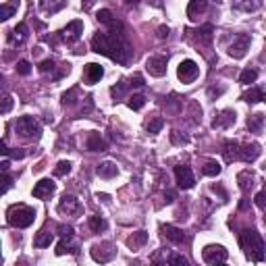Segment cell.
<instances>
[{
    "label": "cell",
    "instance_id": "cell-1",
    "mask_svg": "<svg viewBox=\"0 0 266 266\" xmlns=\"http://www.w3.org/2000/svg\"><path fill=\"white\" fill-rule=\"evenodd\" d=\"M91 50L96 54L108 56L119 65H129L133 59L131 44L127 42L125 31H98L91 38Z\"/></svg>",
    "mask_w": 266,
    "mask_h": 266
},
{
    "label": "cell",
    "instance_id": "cell-2",
    "mask_svg": "<svg viewBox=\"0 0 266 266\" xmlns=\"http://www.w3.org/2000/svg\"><path fill=\"white\" fill-rule=\"evenodd\" d=\"M223 156L227 163H254L258 156H260V146L254 142V144H239V142H233V140H225L223 146Z\"/></svg>",
    "mask_w": 266,
    "mask_h": 266
},
{
    "label": "cell",
    "instance_id": "cell-3",
    "mask_svg": "<svg viewBox=\"0 0 266 266\" xmlns=\"http://www.w3.org/2000/svg\"><path fill=\"white\" fill-rule=\"evenodd\" d=\"M239 246H241V250H244L246 258L252 260V262H262L264 256H266L264 239L256 229H246L244 233L239 235Z\"/></svg>",
    "mask_w": 266,
    "mask_h": 266
},
{
    "label": "cell",
    "instance_id": "cell-4",
    "mask_svg": "<svg viewBox=\"0 0 266 266\" xmlns=\"http://www.w3.org/2000/svg\"><path fill=\"white\" fill-rule=\"evenodd\" d=\"M36 221V210L25 204H15L6 210V223L15 229H27Z\"/></svg>",
    "mask_w": 266,
    "mask_h": 266
},
{
    "label": "cell",
    "instance_id": "cell-5",
    "mask_svg": "<svg viewBox=\"0 0 266 266\" xmlns=\"http://www.w3.org/2000/svg\"><path fill=\"white\" fill-rule=\"evenodd\" d=\"M15 131L25 137V140H40L42 135V125L33 117H19L15 123Z\"/></svg>",
    "mask_w": 266,
    "mask_h": 266
},
{
    "label": "cell",
    "instance_id": "cell-6",
    "mask_svg": "<svg viewBox=\"0 0 266 266\" xmlns=\"http://www.w3.org/2000/svg\"><path fill=\"white\" fill-rule=\"evenodd\" d=\"M89 254H91V258H94L96 262L106 264V262H110L114 256H117V248H114L112 241H102V244L91 246Z\"/></svg>",
    "mask_w": 266,
    "mask_h": 266
},
{
    "label": "cell",
    "instance_id": "cell-7",
    "mask_svg": "<svg viewBox=\"0 0 266 266\" xmlns=\"http://www.w3.org/2000/svg\"><path fill=\"white\" fill-rule=\"evenodd\" d=\"M177 77L181 79L183 84H191V82H195V79L200 77V67H198V63L191 61V59L181 61L179 67H177Z\"/></svg>",
    "mask_w": 266,
    "mask_h": 266
},
{
    "label": "cell",
    "instance_id": "cell-8",
    "mask_svg": "<svg viewBox=\"0 0 266 266\" xmlns=\"http://www.w3.org/2000/svg\"><path fill=\"white\" fill-rule=\"evenodd\" d=\"M212 31H214V27L210 25V23H206V25H202L200 29H195V31H191V29H187L185 33H187V40L189 42H193L195 46H210L212 44Z\"/></svg>",
    "mask_w": 266,
    "mask_h": 266
},
{
    "label": "cell",
    "instance_id": "cell-9",
    "mask_svg": "<svg viewBox=\"0 0 266 266\" xmlns=\"http://www.w3.org/2000/svg\"><path fill=\"white\" fill-rule=\"evenodd\" d=\"M229 256V252L223 248V246H216V244H210L202 250V260L208 262V264H223Z\"/></svg>",
    "mask_w": 266,
    "mask_h": 266
},
{
    "label": "cell",
    "instance_id": "cell-10",
    "mask_svg": "<svg viewBox=\"0 0 266 266\" xmlns=\"http://www.w3.org/2000/svg\"><path fill=\"white\" fill-rule=\"evenodd\" d=\"M250 44H252V38L248 33H239V36L233 38V44L229 46V56H233V59H244L246 52L250 50Z\"/></svg>",
    "mask_w": 266,
    "mask_h": 266
},
{
    "label": "cell",
    "instance_id": "cell-11",
    "mask_svg": "<svg viewBox=\"0 0 266 266\" xmlns=\"http://www.w3.org/2000/svg\"><path fill=\"white\" fill-rule=\"evenodd\" d=\"M61 38L67 42V44H75L79 38H82V33H84V21H71V23H67V27H63L61 31Z\"/></svg>",
    "mask_w": 266,
    "mask_h": 266
},
{
    "label": "cell",
    "instance_id": "cell-12",
    "mask_svg": "<svg viewBox=\"0 0 266 266\" xmlns=\"http://www.w3.org/2000/svg\"><path fill=\"white\" fill-rule=\"evenodd\" d=\"M167 65H169L167 56H163V54L150 56L148 63H146V71L152 77H163V75H167Z\"/></svg>",
    "mask_w": 266,
    "mask_h": 266
},
{
    "label": "cell",
    "instance_id": "cell-13",
    "mask_svg": "<svg viewBox=\"0 0 266 266\" xmlns=\"http://www.w3.org/2000/svg\"><path fill=\"white\" fill-rule=\"evenodd\" d=\"M175 179H177V185L181 189H191L195 185V177L187 165H177L175 167Z\"/></svg>",
    "mask_w": 266,
    "mask_h": 266
},
{
    "label": "cell",
    "instance_id": "cell-14",
    "mask_svg": "<svg viewBox=\"0 0 266 266\" xmlns=\"http://www.w3.org/2000/svg\"><path fill=\"white\" fill-rule=\"evenodd\" d=\"M54 191H56V183L52 179H40L33 185V198L38 200H48L50 195H54Z\"/></svg>",
    "mask_w": 266,
    "mask_h": 266
},
{
    "label": "cell",
    "instance_id": "cell-15",
    "mask_svg": "<svg viewBox=\"0 0 266 266\" xmlns=\"http://www.w3.org/2000/svg\"><path fill=\"white\" fill-rule=\"evenodd\" d=\"M96 19L102 23V25H106L108 31H125L123 23H121L117 17H112V13H110L108 8H100V10H98V15H96Z\"/></svg>",
    "mask_w": 266,
    "mask_h": 266
},
{
    "label": "cell",
    "instance_id": "cell-16",
    "mask_svg": "<svg viewBox=\"0 0 266 266\" xmlns=\"http://www.w3.org/2000/svg\"><path fill=\"white\" fill-rule=\"evenodd\" d=\"M59 212L63 214H82V204L75 195H63L61 202H59Z\"/></svg>",
    "mask_w": 266,
    "mask_h": 266
},
{
    "label": "cell",
    "instance_id": "cell-17",
    "mask_svg": "<svg viewBox=\"0 0 266 266\" xmlns=\"http://www.w3.org/2000/svg\"><path fill=\"white\" fill-rule=\"evenodd\" d=\"M102 77H104L102 65H98V63H88V65H86V69H84V82H86V84L94 86V84L100 82Z\"/></svg>",
    "mask_w": 266,
    "mask_h": 266
},
{
    "label": "cell",
    "instance_id": "cell-18",
    "mask_svg": "<svg viewBox=\"0 0 266 266\" xmlns=\"http://www.w3.org/2000/svg\"><path fill=\"white\" fill-rule=\"evenodd\" d=\"M231 125H235V110H223L218 117L212 121V127L214 129H229Z\"/></svg>",
    "mask_w": 266,
    "mask_h": 266
},
{
    "label": "cell",
    "instance_id": "cell-19",
    "mask_svg": "<svg viewBox=\"0 0 266 266\" xmlns=\"http://www.w3.org/2000/svg\"><path fill=\"white\" fill-rule=\"evenodd\" d=\"M163 233L167 235L169 241H173V244H185V241H187V235H185L181 229L173 227V225H165L163 227Z\"/></svg>",
    "mask_w": 266,
    "mask_h": 266
},
{
    "label": "cell",
    "instance_id": "cell-20",
    "mask_svg": "<svg viewBox=\"0 0 266 266\" xmlns=\"http://www.w3.org/2000/svg\"><path fill=\"white\" fill-rule=\"evenodd\" d=\"M27 36H29V29H27V25L25 23H17V27L10 31V36H8V40H10V44H17V46H21L23 42L27 40Z\"/></svg>",
    "mask_w": 266,
    "mask_h": 266
},
{
    "label": "cell",
    "instance_id": "cell-21",
    "mask_svg": "<svg viewBox=\"0 0 266 266\" xmlns=\"http://www.w3.org/2000/svg\"><path fill=\"white\" fill-rule=\"evenodd\" d=\"M96 173H98V177H102V179H112V177L119 175V169H117V165H114V163L106 160V163H100L98 165Z\"/></svg>",
    "mask_w": 266,
    "mask_h": 266
},
{
    "label": "cell",
    "instance_id": "cell-22",
    "mask_svg": "<svg viewBox=\"0 0 266 266\" xmlns=\"http://www.w3.org/2000/svg\"><path fill=\"white\" fill-rule=\"evenodd\" d=\"M206 6H208L206 0H191V2L187 4V17L191 21H198V17L206 10Z\"/></svg>",
    "mask_w": 266,
    "mask_h": 266
},
{
    "label": "cell",
    "instance_id": "cell-23",
    "mask_svg": "<svg viewBox=\"0 0 266 266\" xmlns=\"http://www.w3.org/2000/svg\"><path fill=\"white\" fill-rule=\"evenodd\" d=\"M264 123H266V117L262 112H256V114H252V117H248V129L252 133H260L264 129Z\"/></svg>",
    "mask_w": 266,
    "mask_h": 266
},
{
    "label": "cell",
    "instance_id": "cell-24",
    "mask_svg": "<svg viewBox=\"0 0 266 266\" xmlns=\"http://www.w3.org/2000/svg\"><path fill=\"white\" fill-rule=\"evenodd\" d=\"M86 146H88L89 152H102V150H106V142L100 137V133H89Z\"/></svg>",
    "mask_w": 266,
    "mask_h": 266
},
{
    "label": "cell",
    "instance_id": "cell-25",
    "mask_svg": "<svg viewBox=\"0 0 266 266\" xmlns=\"http://www.w3.org/2000/svg\"><path fill=\"white\" fill-rule=\"evenodd\" d=\"M244 102H250V104H256V102H266V94L260 89V88H250L244 96H241Z\"/></svg>",
    "mask_w": 266,
    "mask_h": 266
},
{
    "label": "cell",
    "instance_id": "cell-26",
    "mask_svg": "<svg viewBox=\"0 0 266 266\" xmlns=\"http://www.w3.org/2000/svg\"><path fill=\"white\" fill-rule=\"evenodd\" d=\"M52 241H54V235L50 233L48 229H42L40 233L36 235V239H33V246H36V248H48Z\"/></svg>",
    "mask_w": 266,
    "mask_h": 266
},
{
    "label": "cell",
    "instance_id": "cell-27",
    "mask_svg": "<svg viewBox=\"0 0 266 266\" xmlns=\"http://www.w3.org/2000/svg\"><path fill=\"white\" fill-rule=\"evenodd\" d=\"M146 241H148L146 231H137V233H133L129 239H127V246H129L131 250H140L142 246H146Z\"/></svg>",
    "mask_w": 266,
    "mask_h": 266
},
{
    "label": "cell",
    "instance_id": "cell-28",
    "mask_svg": "<svg viewBox=\"0 0 266 266\" xmlns=\"http://www.w3.org/2000/svg\"><path fill=\"white\" fill-rule=\"evenodd\" d=\"M88 225H89V229L94 231V233H102V231L108 229V223L104 221L100 214H91V216L88 218Z\"/></svg>",
    "mask_w": 266,
    "mask_h": 266
},
{
    "label": "cell",
    "instance_id": "cell-29",
    "mask_svg": "<svg viewBox=\"0 0 266 266\" xmlns=\"http://www.w3.org/2000/svg\"><path fill=\"white\" fill-rule=\"evenodd\" d=\"M19 8V2H2L0 4V21H6L10 19Z\"/></svg>",
    "mask_w": 266,
    "mask_h": 266
},
{
    "label": "cell",
    "instance_id": "cell-30",
    "mask_svg": "<svg viewBox=\"0 0 266 266\" xmlns=\"http://www.w3.org/2000/svg\"><path fill=\"white\" fill-rule=\"evenodd\" d=\"M221 171H223V167L218 165L216 160H206L204 167H202V173L206 177H216V175H221Z\"/></svg>",
    "mask_w": 266,
    "mask_h": 266
},
{
    "label": "cell",
    "instance_id": "cell-31",
    "mask_svg": "<svg viewBox=\"0 0 266 266\" xmlns=\"http://www.w3.org/2000/svg\"><path fill=\"white\" fill-rule=\"evenodd\" d=\"M163 127H165V119L163 117H150L148 121H146V131L148 133H158L160 129H163Z\"/></svg>",
    "mask_w": 266,
    "mask_h": 266
},
{
    "label": "cell",
    "instance_id": "cell-32",
    "mask_svg": "<svg viewBox=\"0 0 266 266\" xmlns=\"http://www.w3.org/2000/svg\"><path fill=\"white\" fill-rule=\"evenodd\" d=\"M256 79H258V71H256V69H244L241 75H239V84L250 86V84L256 82Z\"/></svg>",
    "mask_w": 266,
    "mask_h": 266
},
{
    "label": "cell",
    "instance_id": "cell-33",
    "mask_svg": "<svg viewBox=\"0 0 266 266\" xmlns=\"http://www.w3.org/2000/svg\"><path fill=\"white\" fill-rule=\"evenodd\" d=\"M65 254H77V248L71 244V241L61 239L59 246H56V256H65Z\"/></svg>",
    "mask_w": 266,
    "mask_h": 266
},
{
    "label": "cell",
    "instance_id": "cell-34",
    "mask_svg": "<svg viewBox=\"0 0 266 266\" xmlns=\"http://www.w3.org/2000/svg\"><path fill=\"white\" fill-rule=\"evenodd\" d=\"M146 104V96L144 94H133L129 100H127V106H129L131 110H142Z\"/></svg>",
    "mask_w": 266,
    "mask_h": 266
},
{
    "label": "cell",
    "instance_id": "cell-35",
    "mask_svg": "<svg viewBox=\"0 0 266 266\" xmlns=\"http://www.w3.org/2000/svg\"><path fill=\"white\" fill-rule=\"evenodd\" d=\"M69 173H71V163H69V160H61V163L54 167V177H67Z\"/></svg>",
    "mask_w": 266,
    "mask_h": 266
},
{
    "label": "cell",
    "instance_id": "cell-36",
    "mask_svg": "<svg viewBox=\"0 0 266 266\" xmlns=\"http://www.w3.org/2000/svg\"><path fill=\"white\" fill-rule=\"evenodd\" d=\"M125 89H127V84H125V82H119L117 86L110 88V94H112L114 100H121V98L125 96Z\"/></svg>",
    "mask_w": 266,
    "mask_h": 266
},
{
    "label": "cell",
    "instance_id": "cell-37",
    "mask_svg": "<svg viewBox=\"0 0 266 266\" xmlns=\"http://www.w3.org/2000/svg\"><path fill=\"white\" fill-rule=\"evenodd\" d=\"M65 6H67V2H56V4H52V2H40V8L46 10V13H56V10H61Z\"/></svg>",
    "mask_w": 266,
    "mask_h": 266
},
{
    "label": "cell",
    "instance_id": "cell-38",
    "mask_svg": "<svg viewBox=\"0 0 266 266\" xmlns=\"http://www.w3.org/2000/svg\"><path fill=\"white\" fill-rule=\"evenodd\" d=\"M59 235H61V239H65V241H71V239H73V227H71V225H61V227H59Z\"/></svg>",
    "mask_w": 266,
    "mask_h": 266
},
{
    "label": "cell",
    "instance_id": "cell-39",
    "mask_svg": "<svg viewBox=\"0 0 266 266\" xmlns=\"http://www.w3.org/2000/svg\"><path fill=\"white\" fill-rule=\"evenodd\" d=\"M169 266H189V262H187V258H183L181 254H175V256H171Z\"/></svg>",
    "mask_w": 266,
    "mask_h": 266
},
{
    "label": "cell",
    "instance_id": "cell-40",
    "mask_svg": "<svg viewBox=\"0 0 266 266\" xmlns=\"http://www.w3.org/2000/svg\"><path fill=\"white\" fill-rule=\"evenodd\" d=\"M17 73L23 75V77L29 75V73H31V65H29V61H19V63H17Z\"/></svg>",
    "mask_w": 266,
    "mask_h": 266
},
{
    "label": "cell",
    "instance_id": "cell-41",
    "mask_svg": "<svg viewBox=\"0 0 266 266\" xmlns=\"http://www.w3.org/2000/svg\"><path fill=\"white\" fill-rule=\"evenodd\" d=\"M235 8H239V10H258L260 8V2H237L235 4Z\"/></svg>",
    "mask_w": 266,
    "mask_h": 266
},
{
    "label": "cell",
    "instance_id": "cell-42",
    "mask_svg": "<svg viewBox=\"0 0 266 266\" xmlns=\"http://www.w3.org/2000/svg\"><path fill=\"white\" fill-rule=\"evenodd\" d=\"M10 106H13V96H10V94H4V96H2V110H0V112H2V114H8V112H10Z\"/></svg>",
    "mask_w": 266,
    "mask_h": 266
},
{
    "label": "cell",
    "instance_id": "cell-43",
    "mask_svg": "<svg viewBox=\"0 0 266 266\" xmlns=\"http://www.w3.org/2000/svg\"><path fill=\"white\" fill-rule=\"evenodd\" d=\"M54 69H56L54 61H42V63H40V71H42V73H54ZM54 75H56V73H54Z\"/></svg>",
    "mask_w": 266,
    "mask_h": 266
},
{
    "label": "cell",
    "instance_id": "cell-44",
    "mask_svg": "<svg viewBox=\"0 0 266 266\" xmlns=\"http://www.w3.org/2000/svg\"><path fill=\"white\" fill-rule=\"evenodd\" d=\"M10 187H13V175H8V173H2V193H6Z\"/></svg>",
    "mask_w": 266,
    "mask_h": 266
},
{
    "label": "cell",
    "instance_id": "cell-45",
    "mask_svg": "<svg viewBox=\"0 0 266 266\" xmlns=\"http://www.w3.org/2000/svg\"><path fill=\"white\" fill-rule=\"evenodd\" d=\"M75 94H77V89H69V91H65V94H63V104H65V106H67V104H73L75 100Z\"/></svg>",
    "mask_w": 266,
    "mask_h": 266
},
{
    "label": "cell",
    "instance_id": "cell-46",
    "mask_svg": "<svg viewBox=\"0 0 266 266\" xmlns=\"http://www.w3.org/2000/svg\"><path fill=\"white\" fill-rule=\"evenodd\" d=\"M256 204H258L260 208H266V187H264L260 193H256Z\"/></svg>",
    "mask_w": 266,
    "mask_h": 266
},
{
    "label": "cell",
    "instance_id": "cell-47",
    "mask_svg": "<svg viewBox=\"0 0 266 266\" xmlns=\"http://www.w3.org/2000/svg\"><path fill=\"white\" fill-rule=\"evenodd\" d=\"M171 140H173V144H187V137H179V131H173V135H171Z\"/></svg>",
    "mask_w": 266,
    "mask_h": 266
},
{
    "label": "cell",
    "instance_id": "cell-48",
    "mask_svg": "<svg viewBox=\"0 0 266 266\" xmlns=\"http://www.w3.org/2000/svg\"><path fill=\"white\" fill-rule=\"evenodd\" d=\"M129 86H135V88H142L144 86V77L140 75V73H135L133 77H131V84Z\"/></svg>",
    "mask_w": 266,
    "mask_h": 266
},
{
    "label": "cell",
    "instance_id": "cell-49",
    "mask_svg": "<svg viewBox=\"0 0 266 266\" xmlns=\"http://www.w3.org/2000/svg\"><path fill=\"white\" fill-rule=\"evenodd\" d=\"M158 38H160V40H165V38H169V27H165V25H160V27H158Z\"/></svg>",
    "mask_w": 266,
    "mask_h": 266
},
{
    "label": "cell",
    "instance_id": "cell-50",
    "mask_svg": "<svg viewBox=\"0 0 266 266\" xmlns=\"http://www.w3.org/2000/svg\"><path fill=\"white\" fill-rule=\"evenodd\" d=\"M223 91H225L223 88H221V89H214V88H212V89H208V94H210V98H214V94H216V96H221Z\"/></svg>",
    "mask_w": 266,
    "mask_h": 266
},
{
    "label": "cell",
    "instance_id": "cell-51",
    "mask_svg": "<svg viewBox=\"0 0 266 266\" xmlns=\"http://www.w3.org/2000/svg\"><path fill=\"white\" fill-rule=\"evenodd\" d=\"M0 167H2V173H8V160H2V165Z\"/></svg>",
    "mask_w": 266,
    "mask_h": 266
},
{
    "label": "cell",
    "instance_id": "cell-52",
    "mask_svg": "<svg viewBox=\"0 0 266 266\" xmlns=\"http://www.w3.org/2000/svg\"><path fill=\"white\" fill-rule=\"evenodd\" d=\"M152 266H167V264H163V262H154Z\"/></svg>",
    "mask_w": 266,
    "mask_h": 266
},
{
    "label": "cell",
    "instance_id": "cell-53",
    "mask_svg": "<svg viewBox=\"0 0 266 266\" xmlns=\"http://www.w3.org/2000/svg\"><path fill=\"white\" fill-rule=\"evenodd\" d=\"M216 266H227V264H216Z\"/></svg>",
    "mask_w": 266,
    "mask_h": 266
}]
</instances>
